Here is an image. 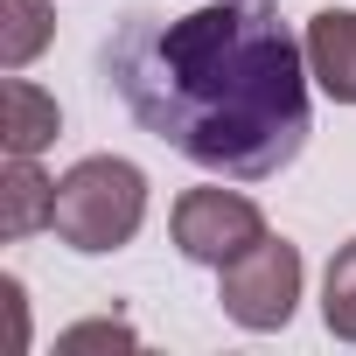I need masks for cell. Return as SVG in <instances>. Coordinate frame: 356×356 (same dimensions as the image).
Returning a JSON list of instances; mask_svg holds the SVG:
<instances>
[{"label":"cell","instance_id":"cell-1","mask_svg":"<svg viewBox=\"0 0 356 356\" xmlns=\"http://www.w3.org/2000/svg\"><path fill=\"white\" fill-rule=\"evenodd\" d=\"M105 77L126 112L182 161L266 182L307 147V42L280 0H210L189 15H126L105 42Z\"/></svg>","mask_w":356,"mask_h":356},{"label":"cell","instance_id":"cell-2","mask_svg":"<svg viewBox=\"0 0 356 356\" xmlns=\"http://www.w3.org/2000/svg\"><path fill=\"white\" fill-rule=\"evenodd\" d=\"M147 224V175L119 154H84L63 182H56V210L49 231L70 252H119L133 245V231Z\"/></svg>","mask_w":356,"mask_h":356},{"label":"cell","instance_id":"cell-3","mask_svg":"<svg viewBox=\"0 0 356 356\" xmlns=\"http://www.w3.org/2000/svg\"><path fill=\"white\" fill-rule=\"evenodd\" d=\"M217 300H224V314H231L238 328H252V335L286 328L293 307H300V252L266 231L252 252H238L231 266H217Z\"/></svg>","mask_w":356,"mask_h":356},{"label":"cell","instance_id":"cell-4","mask_svg":"<svg viewBox=\"0 0 356 356\" xmlns=\"http://www.w3.org/2000/svg\"><path fill=\"white\" fill-rule=\"evenodd\" d=\"M168 231L189 266H231L238 252H252L266 238V210L238 189H189V196H175Z\"/></svg>","mask_w":356,"mask_h":356},{"label":"cell","instance_id":"cell-5","mask_svg":"<svg viewBox=\"0 0 356 356\" xmlns=\"http://www.w3.org/2000/svg\"><path fill=\"white\" fill-rule=\"evenodd\" d=\"M307 70L335 105H356V8H321L307 22Z\"/></svg>","mask_w":356,"mask_h":356},{"label":"cell","instance_id":"cell-6","mask_svg":"<svg viewBox=\"0 0 356 356\" xmlns=\"http://www.w3.org/2000/svg\"><path fill=\"white\" fill-rule=\"evenodd\" d=\"M56 210V182L35 168V154H8V168H0V238H29L42 231Z\"/></svg>","mask_w":356,"mask_h":356},{"label":"cell","instance_id":"cell-7","mask_svg":"<svg viewBox=\"0 0 356 356\" xmlns=\"http://www.w3.org/2000/svg\"><path fill=\"white\" fill-rule=\"evenodd\" d=\"M0 105H8V126H0V140H8V154H42L56 133H63V112L42 84H29L22 70H8V91H0Z\"/></svg>","mask_w":356,"mask_h":356},{"label":"cell","instance_id":"cell-8","mask_svg":"<svg viewBox=\"0 0 356 356\" xmlns=\"http://www.w3.org/2000/svg\"><path fill=\"white\" fill-rule=\"evenodd\" d=\"M56 35V15L49 0H8V22H0V63L8 70H29Z\"/></svg>","mask_w":356,"mask_h":356},{"label":"cell","instance_id":"cell-9","mask_svg":"<svg viewBox=\"0 0 356 356\" xmlns=\"http://www.w3.org/2000/svg\"><path fill=\"white\" fill-rule=\"evenodd\" d=\"M321 321H328V335L356 342V238L328 259V280H321Z\"/></svg>","mask_w":356,"mask_h":356},{"label":"cell","instance_id":"cell-10","mask_svg":"<svg viewBox=\"0 0 356 356\" xmlns=\"http://www.w3.org/2000/svg\"><path fill=\"white\" fill-rule=\"evenodd\" d=\"M56 349L63 356H77V349H133V328L126 321H77V328L56 335Z\"/></svg>","mask_w":356,"mask_h":356}]
</instances>
